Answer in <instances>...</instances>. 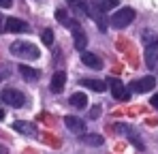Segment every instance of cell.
I'll return each instance as SVG.
<instances>
[{
	"label": "cell",
	"instance_id": "cell-1",
	"mask_svg": "<svg viewBox=\"0 0 158 154\" xmlns=\"http://www.w3.org/2000/svg\"><path fill=\"white\" fill-rule=\"evenodd\" d=\"M56 19H58V24H62L64 28H69V30L73 32L75 47H77L79 51L85 49V45H88V34L83 32V28L79 26L77 19H73V17L66 13V9H58V11H56Z\"/></svg>",
	"mask_w": 158,
	"mask_h": 154
},
{
	"label": "cell",
	"instance_id": "cell-2",
	"mask_svg": "<svg viewBox=\"0 0 158 154\" xmlns=\"http://www.w3.org/2000/svg\"><path fill=\"white\" fill-rule=\"evenodd\" d=\"M9 51L15 58H22V60H39V56H41L39 47L32 45V43H28V41H13Z\"/></svg>",
	"mask_w": 158,
	"mask_h": 154
},
{
	"label": "cell",
	"instance_id": "cell-3",
	"mask_svg": "<svg viewBox=\"0 0 158 154\" xmlns=\"http://www.w3.org/2000/svg\"><path fill=\"white\" fill-rule=\"evenodd\" d=\"M135 17H137L135 9H131V6H122V9H118V11L109 17V24L113 26V28H118V30H122V28L131 26L132 22H135Z\"/></svg>",
	"mask_w": 158,
	"mask_h": 154
},
{
	"label": "cell",
	"instance_id": "cell-4",
	"mask_svg": "<svg viewBox=\"0 0 158 154\" xmlns=\"http://www.w3.org/2000/svg\"><path fill=\"white\" fill-rule=\"evenodd\" d=\"M0 101L11 105V107H15V109H19V107L26 105V96H24L19 90H15V88H4V90L0 92Z\"/></svg>",
	"mask_w": 158,
	"mask_h": 154
},
{
	"label": "cell",
	"instance_id": "cell-5",
	"mask_svg": "<svg viewBox=\"0 0 158 154\" xmlns=\"http://www.w3.org/2000/svg\"><path fill=\"white\" fill-rule=\"evenodd\" d=\"M109 90H111L113 99H118V101H128V99H131V90H128L120 79H115V77L109 79Z\"/></svg>",
	"mask_w": 158,
	"mask_h": 154
},
{
	"label": "cell",
	"instance_id": "cell-6",
	"mask_svg": "<svg viewBox=\"0 0 158 154\" xmlns=\"http://www.w3.org/2000/svg\"><path fill=\"white\" fill-rule=\"evenodd\" d=\"M154 86H156V77L145 75V77H141V79H135L131 83V90L132 92H139V94H145V92H150Z\"/></svg>",
	"mask_w": 158,
	"mask_h": 154
},
{
	"label": "cell",
	"instance_id": "cell-7",
	"mask_svg": "<svg viewBox=\"0 0 158 154\" xmlns=\"http://www.w3.org/2000/svg\"><path fill=\"white\" fill-rule=\"evenodd\" d=\"M115 130H118V133H124V135L128 137V141H131L135 148H139V150H145V146H143V141H141L139 133H137V130H135L132 126H128V124H115Z\"/></svg>",
	"mask_w": 158,
	"mask_h": 154
},
{
	"label": "cell",
	"instance_id": "cell-8",
	"mask_svg": "<svg viewBox=\"0 0 158 154\" xmlns=\"http://www.w3.org/2000/svg\"><path fill=\"white\" fill-rule=\"evenodd\" d=\"M156 62H158V36H152L150 41H145V64L156 66Z\"/></svg>",
	"mask_w": 158,
	"mask_h": 154
},
{
	"label": "cell",
	"instance_id": "cell-9",
	"mask_svg": "<svg viewBox=\"0 0 158 154\" xmlns=\"http://www.w3.org/2000/svg\"><path fill=\"white\" fill-rule=\"evenodd\" d=\"M66 2L71 4V9H73L75 15H79V17H90L92 19V11L88 6V0H66Z\"/></svg>",
	"mask_w": 158,
	"mask_h": 154
},
{
	"label": "cell",
	"instance_id": "cell-10",
	"mask_svg": "<svg viewBox=\"0 0 158 154\" xmlns=\"http://www.w3.org/2000/svg\"><path fill=\"white\" fill-rule=\"evenodd\" d=\"M4 30L6 32H28L30 26L24 19H17V17H6L4 19Z\"/></svg>",
	"mask_w": 158,
	"mask_h": 154
},
{
	"label": "cell",
	"instance_id": "cell-11",
	"mask_svg": "<svg viewBox=\"0 0 158 154\" xmlns=\"http://www.w3.org/2000/svg\"><path fill=\"white\" fill-rule=\"evenodd\" d=\"M64 86H66V73L64 71H56L52 81H49V90H52L53 94H60L64 90Z\"/></svg>",
	"mask_w": 158,
	"mask_h": 154
},
{
	"label": "cell",
	"instance_id": "cell-12",
	"mask_svg": "<svg viewBox=\"0 0 158 154\" xmlns=\"http://www.w3.org/2000/svg\"><path fill=\"white\" fill-rule=\"evenodd\" d=\"M81 62L88 69H94V71H101L103 69V60L96 53H92V51H81Z\"/></svg>",
	"mask_w": 158,
	"mask_h": 154
},
{
	"label": "cell",
	"instance_id": "cell-13",
	"mask_svg": "<svg viewBox=\"0 0 158 154\" xmlns=\"http://www.w3.org/2000/svg\"><path fill=\"white\" fill-rule=\"evenodd\" d=\"M64 124H66L69 130H73V133H79V135L85 133V122L81 118H77V116H66L64 118Z\"/></svg>",
	"mask_w": 158,
	"mask_h": 154
},
{
	"label": "cell",
	"instance_id": "cell-14",
	"mask_svg": "<svg viewBox=\"0 0 158 154\" xmlns=\"http://www.w3.org/2000/svg\"><path fill=\"white\" fill-rule=\"evenodd\" d=\"M17 69H19V75L24 77L26 81H39V77H41V71L39 69H32L28 64H19Z\"/></svg>",
	"mask_w": 158,
	"mask_h": 154
},
{
	"label": "cell",
	"instance_id": "cell-15",
	"mask_svg": "<svg viewBox=\"0 0 158 154\" xmlns=\"http://www.w3.org/2000/svg\"><path fill=\"white\" fill-rule=\"evenodd\" d=\"M90 4L96 9V11H101V13H107V11H111V9H118V0H90Z\"/></svg>",
	"mask_w": 158,
	"mask_h": 154
},
{
	"label": "cell",
	"instance_id": "cell-16",
	"mask_svg": "<svg viewBox=\"0 0 158 154\" xmlns=\"http://www.w3.org/2000/svg\"><path fill=\"white\" fill-rule=\"evenodd\" d=\"M13 128H15L17 133H24V135H28V137H34V135H36V126H34L32 122H26V120L15 122V124H13Z\"/></svg>",
	"mask_w": 158,
	"mask_h": 154
},
{
	"label": "cell",
	"instance_id": "cell-17",
	"mask_svg": "<svg viewBox=\"0 0 158 154\" xmlns=\"http://www.w3.org/2000/svg\"><path fill=\"white\" fill-rule=\"evenodd\" d=\"M79 83H81V86H85L88 90H94V92H105L107 88H109L105 81H101V79H81Z\"/></svg>",
	"mask_w": 158,
	"mask_h": 154
},
{
	"label": "cell",
	"instance_id": "cell-18",
	"mask_svg": "<svg viewBox=\"0 0 158 154\" xmlns=\"http://www.w3.org/2000/svg\"><path fill=\"white\" fill-rule=\"evenodd\" d=\"M81 141H83V143H88V146L98 148V146H103V143H105V137H101L98 133H83V135H81Z\"/></svg>",
	"mask_w": 158,
	"mask_h": 154
},
{
	"label": "cell",
	"instance_id": "cell-19",
	"mask_svg": "<svg viewBox=\"0 0 158 154\" xmlns=\"http://www.w3.org/2000/svg\"><path fill=\"white\" fill-rule=\"evenodd\" d=\"M69 103H71L75 109H83V107H88V96H85L83 92H75V94H71Z\"/></svg>",
	"mask_w": 158,
	"mask_h": 154
},
{
	"label": "cell",
	"instance_id": "cell-20",
	"mask_svg": "<svg viewBox=\"0 0 158 154\" xmlns=\"http://www.w3.org/2000/svg\"><path fill=\"white\" fill-rule=\"evenodd\" d=\"M41 41H43L45 45H53V32L49 28H45V30L41 32Z\"/></svg>",
	"mask_w": 158,
	"mask_h": 154
},
{
	"label": "cell",
	"instance_id": "cell-21",
	"mask_svg": "<svg viewBox=\"0 0 158 154\" xmlns=\"http://www.w3.org/2000/svg\"><path fill=\"white\" fill-rule=\"evenodd\" d=\"M101 111H103V109H101V105H94V107L90 109V116H88V118H90V120H98Z\"/></svg>",
	"mask_w": 158,
	"mask_h": 154
},
{
	"label": "cell",
	"instance_id": "cell-22",
	"mask_svg": "<svg viewBox=\"0 0 158 154\" xmlns=\"http://www.w3.org/2000/svg\"><path fill=\"white\" fill-rule=\"evenodd\" d=\"M0 6L2 9H11L13 6V0H0Z\"/></svg>",
	"mask_w": 158,
	"mask_h": 154
},
{
	"label": "cell",
	"instance_id": "cell-23",
	"mask_svg": "<svg viewBox=\"0 0 158 154\" xmlns=\"http://www.w3.org/2000/svg\"><path fill=\"white\" fill-rule=\"evenodd\" d=\"M150 103H152V107H154V109L158 111V94H154V96H152V101H150Z\"/></svg>",
	"mask_w": 158,
	"mask_h": 154
},
{
	"label": "cell",
	"instance_id": "cell-24",
	"mask_svg": "<svg viewBox=\"0 0 158 154\" xmlns=\"http://www.w3.org/2000/svg\"><path fill=\"white\" fill-rule=\"evenodd\" d=\"M4 30V19H2V15H0V32Z\"/></svg>",
	"mask_w": 158,
	"mask_h": 154
},
{
	"label": "cell",
	"instance_id": "cell-25",
	"mask_svg": "<svg viewBox=\"0 0 158 154\" xmlns=\"http://www.w3.org/2000/svg\"><path fill=\"white\" fill-rule=\"evenodd\" d=\"M2 118H4V109L0 107V120H2Z\"/></svg>",
	"mask_w": 158,
	"mask_h": 154
},
{
	"label": "cell",
	"instance_id": "cell-26",
	"mask_svg": "<svg viewBox=\"0 0 158 154\" xmlns=\"http://www.w3.org/2000/svg\"><path fill=\"white\" fill-rule=\"evenodd\" d=\"M2 79H6V73H0V81H2Z\"/></svg>",
	"mask_w": 158,
	"mask_h": 154
}]
</instances>
